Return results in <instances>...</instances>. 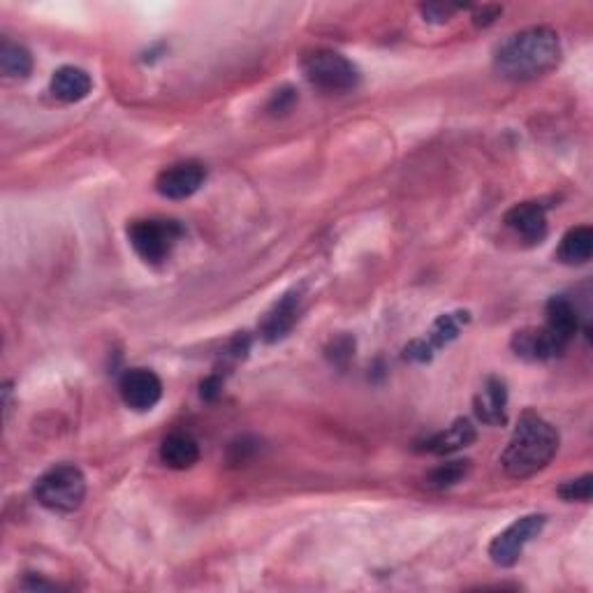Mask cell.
Segmentation results:
<instances>
[{"label": "cell", "instance_id": "cb8c5ba5", "mask_svg": "<svg viewBox=\"0 0 593 593\" xmlns=\"http://www.w3.org/2000/svg\"><path fill=\"white\" fill-rule=\"evenodd\" d=\"M424 19L427 21H436V24H443V21H448L452 14L459 10V5H443V3H431V5H422L420 7Z\"/></svg>", "mask_w": 593, "mask_h": 593}, {"label": "cell", "instance_id": "5b68a950", "mask_svg": "<svg viewBox=\"0 0 593 593\" xmlns=\"http://www.w3.org/2000/svg\"><path fill=\"white\" fill-rule=\"evenodd\" d=\"M181 234L183 230L177 221H160V218L135 221L128 228L130 246L149 265H160V262L170 258L172 248L177 246Z\"/></svg>", "mask_w": 593, "mask_h": 593}, {"label": "cell", "instance_id": "6da1fadb", "mask_svg": "<svg viewBox=\"0 0 593 593\" xmlns=\"http://www.w3.org/2000/svg\"><path fill=\"white\" fill-rule=\"evenodd\" d=\"M561 42L552 28L533 26L510 35L496 49L494 68L510 82H531L559 68Z\"/></svg>", "mask_w": 593, "mask_h": 593}, {"label": "cell", "instance_id": "e0dca14e", "mask_svg": "<svg viewBox=\"0 0 593 593\" xmlns=\"http://www.w3.org/2000/svg\"><path fill=\"white\" fill-rule=\"evenodd\" d=\"M160 459H163L167 468L186 471V468H193L200 461V445L188 434H172L160 445Z\"/></svg>", "mask_w": 593, "mask_h": 593}, {"label": "cell", "instance_id": "ba28073f", "mask_svg": "<svg viewBox=\"0 0 593 593\" xmlns=\"http://www.w3.org/2000/svg\"><path fill=\"white\" fill-rule=\"evenodd\" d=\"M119 392L130 411L146 413L163 399V383L151 369H128L119 380Z\"/></svg>", "mask_w": 593, "mask_h": 593}, {"label": "cell", "instance_id": "ac0fdd59", "mask_svg": "<svg viewBox=\"0 0 593 593\" xmlns=\"http://www.w3.org/2000/svg\"><path fill=\"white\" fill-rule=\"evenodd\" d=\"M593 255V230L589 225H580V228H573L563 234L559 251H556V258H559L563 265H587Z\"/></svg>", "mask_w": 593, "mask_h": 593}, {"label": "cell", "instance_id": "3957f363", "mask_svg": "<svg viewBox=\"0 0 593 593\" xmlns=\"http://www.w3.org/2000/svg\"><path fill=\"white\" fill-rule=\"evenodd\" d=\"M35 499H38L42 508L61 512V515H70V512L79 510L86 499V478L82 468L72 464L49 468L35 482Z\"/></svg>", "mask_w": 593, "mask_h": 593}, {"label": "cell", "instance_id": "277c9868", "mask_svg": "<svg viewBox=\"0 0 593 593\" xmlns=\"http://www.w3.org/2000/svg\"><path fill=\"white\" fill-rule=\"evenodd\" d=\"M304 77L320 91L327 93H348L360 86V68L339 51L320 49L304 56L302 61Z\"/></svg>", "mask_w": 593, "mask_h": 593}, {"label": "cell", "instance_id": "603a6c76", "mask_svg": "<svg viewBox=\"0 0 593 593\" xmlns=\"http://www.w3.org/2000/svg\"><path fill=\"white\" fill-rule=\"evenodd\" d=\"M295 100H297L295 89L285 86V89L274 93L272 102H269V112H272V114H288L292 109V105H295Z\"/></svg>", "mask_w": 593, "mask_h": 593}, {"label": "cell", "instance_id": "8992f818", "mask_svg": "<svg viewBox=\"0 0 593 593\" xmlns=\"http://www.w3.org/2000/svg\"><path fill=\"white\" fill-rule=\"evenodd\" d=\"M545 515H526L517 522H512L508 529L499 533L489 545V556L496 566L512 568L522 556L524 547L531 543L533 538H538L545 529Z\"/></svg>", "mask_w": 593, "mask_h": 593}, {"label": "cell", "instance_id": "4fadbf2b", "mask_svg": "<svg viewBox=\"0 0 593 593\" xmlns=\"http://www.w3.org/2000/svg\"><path fill=\"white\" fill-rule=\"evenodd\" d=\"M466 316H468V313H457V316H443V318H438L434 329H431L429 341H413L411 346L406 348V357H408V360L427 362L429 357H431V350L441 348V346H445V343H450L452 339H457L461 320H468Z\"/></svg>", "mask_w": 593, "mask_h": 593}, {"label": "cell", "instance_id": "5bb4252c", "mask_svg": "<svg viewBox=\"0 0 593 593\" xmlns=\"http://www.w3.org/2000/svg\"><path fill=\"white\" fill-rule=\"evenodd\" d=\"M297 313H299V295L297 292H288V295L281 297V302H276L272 311L267 313V318L262 320V339L274 343L281 341L283 336H288V332L295 327L297 322Z\"/></svg>", "mask_w": 593, "mask_h": 593}, {"label": "cell", "instance_id": "2e32d148", "mask_svg": "<svg viewBox=\"0 0 593 593\" xmlns=\"http://www.w3.org/2000/svg\"><path fill=\"white\" fill-rule=\"evenodd\" d=\"M545 327L549 332L559 336L561 341L570 343L573 341V336L577 334V327H580V316H577V309L570 302L568 297H552L547 302V309H545Z\"/></svg>", "mask_w": 593, "mask_h": 593}, {"label": "cell", "instance_id": "d6986e66", "mask_svg": "<svg viewBox=\"0 0 593 593\" xmlns=\"http://www.w3.org/2000/svg\"><path fill=\"white\" fill-rule=\"evenodd\" d=\"M0 68L12 79L28 77L33 70L31 51L24 45H17V42H3V47H0Z\"/></svg>", "mask_w": 593, "mask_h": 593}, {"label": "cell", "instance_id": "9a60e30c", "mask_svg": "<svg viewBox=\"0 0 593 593\" xmlns=\"http://www.w3.org/2000/svg\"><path fill=\"white\" fill-rule=\"evenodd\" d=\"M475 415L485 424L499 427L505 424V406H508V390L501 378H487L482 390L475 397Z\"/></svg>", "mask_w": 593, "mask_h": 593}, {"label": "cell", "instance_id": "7c38bea8", "mask_svg": "<svg viewBox=\"0 0 593 593\" xmlns=\"http://www.w3.org/2000/svg\"><path fill=\"white\" fill-rule=\"evenodd\" d=\"M475 427L471 420H466V417H461V420L452 422L450 427H445L443 431H438L431 438L424 441V452H431V455H438V457H448L452 452H457L461 448H468L475 441Z\"/></svg>", "mask_w": 593, "mask_h": 593}, {"label": "cell", "instance_id": "44dd1931", "mask_svg": "<svg viewBox=\"0 0 593 593\" xmlns=\"http://www.w3.org/2000/svg\"><path fill=\"white\" fill-rule=\"evenodd\" d=\"M591 492H593V475H582V478L570 480L566 485L559 487V496L563 501H582L587 503L591 501Z\"/></svg>", "mask_w": 593, "mask_h": 593}, {"label": "cell", "instance_id": "8fae6325", "mask_svg": "<svg viewBox=\"0 0 593 593\" xmlns=\"http://www.w3.org/2000/svg\"><path fill=\"white\" fill-rule=\"evenodd\" d=\"M49 89L56 100L70 102L72 105V102L84 100L86 95L91 93L93 79L89 72L82 68H75V65H63V68H58L54 72V77H51Z\"/></svg>", "mask_w": 593, "mask_h": 593}, {"label": "cell", "instance_id": "7a4b0ae2", "mask_svg": "<svg viewBox=\"0 0 593 593\" xmlns=\"http://www.w3.org/2000/svg\"><path fill=\"white\" fill-rule=\"evenodd\" d=\"M559 431L538 413L526 411L519 417L508 445L501 455L503 471L515 480L531 478L552 464L559 452Z\"/></svg>", "mask_w": 593, "mask_h": 593}, {"label": "cell", "instance_id": "ffe728a7", "mask_svg": "<svg viewBox=\"0 0 593 593\" xmlns=\"http://www.w3.org/2000/svg\"><path fill=\"white\" fill-rule=\"evenodd\" d=\"M468 468H471L468 466V461H461V459L448 461V464H441L436 466L434 471H429L424 482H427L429 489H438V492H441V489H450L459 485V482L468 475Z\"/></svg>", "mask_w": 593, "mask_h": 593}, {"label": "cell", "instance_id": "30bf717a", "mask_svg": "<svg viewBox=\"0 0 593 593\" xmlns=\"http://www.w3.org/2000/svg\"><path fill=\"white\" fill-rule=\"evenodd\" d=\"M505 225L508 230L517 234L524 244H540L547 237V211L538 202H522L515 204L505 214Z\"/></svg>", "mask_w": 593, "mask_h": 593}, {"label": "cell", "instance_id": "52a82bcc", "mask_svg": "<svg viewBox=\"0 0 593 593\" xmlns=\"http://www.w3.org/2000/svg\"><path fill=\"white\" fill-rule=\"evenodd\" d=\"M207 181V167L197 160H183L165 167L156 179V190L167 200H188Z\"/></svg>", "mask_w": 593, "mask_h": 593}, {"label": "cell", "instance_id": "9c48e42d", "mask_svg": "<svg viewBox=\"0 0 593 593\" xmlns=\"http://www.w3.org/2000/svg\"><path fill=\"white\" fill-rule=\"evenodd\" d=\"M566 348L568 343L549 332L545 325L522 329V332L512 336V350H515L517 357H524V360H531V362L554 360V357L563 355V350Z\"/></svg>", "mask_w": 593, "mask_h": 593}, {"label": "cell", "instance_id": "484cf974", "mask_svg": "<svg viewBox=\"0 0 593 593\" xmlns=\"http://www.w3.org/2000/svg\"><path fill=\"white\" fill-rule=\"evenodd\" d=\"M501 12H503L501 7H496V5H482V7H478V12H475V24L478 26L494 24L496 17H499Z\"/></svg>", "mask_w": 593, "mask_h": 593}, {"label": "cell", "instance_id": "7402d4cb", "mask_svg": "<svg viewBox=\"0 0 593 593\" xmlns=\"http://www.w3.org/2000/svg\"><path fill=\"white\" fill-rule=\"evenodd\" d=\"M255 452H258V443L251 441V438H239L230 445V461L232 464H246Z\"/></svg>", "mask_w": 593, "mask_h": 593}, {"label": "cell", "instance_id": "d4e9b609", "mask_svg": "<svg viewBox=\"0 0 593 593\" xmlns=\"http://www.w3.org/2000/svg\"><path fill=\"white\" fill-rule=\"evenodd\" d=\"M353 350H355V341L348 339V336H341V339L332 341V353H329V357H332L336 364H343V360H350Z\"/></svg>", "mask_w": 593, "mask_h": 593}]
</instances>
